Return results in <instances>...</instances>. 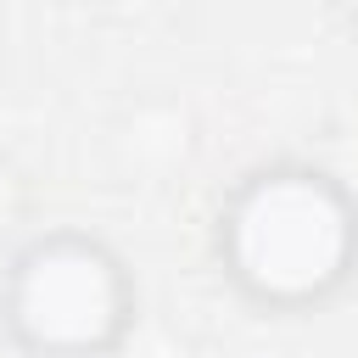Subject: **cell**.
<instances>
[{
    "label": "cell",
    "mask_w": 358,
    "mask_h": 358,
    "mask_svg": "<svg viewBox=\"0 0 358 358\" xmlns=\"http://www.w3.org/2000/svg\"><path fill=\"white\" fill-rule=\"evenodd\" d=\"M213 263L252 313H319L358 280V190L308 157L257 162L213 213Z\"/></svg>",
    "instance_id": "6da1fadb"
},
{
    "label": "cell",
    "mask_w": 358,
    "mask_h": 358,
    "mask_svg": "<svg viewBox=\"0 0 358 358\" xmlns=\"http://www.w3.org/2000/svg\"><path fill=\"white\" fill-rule=\"evenodd\" d=\"M134 319L129 257L84 224L34 229L0 268V330L22 358H117Z\"/></svg>",
    "instance_id": "7a4b0ae2"
},
{
    "label": "cell",
    "mask_w": 358,
    "mask_h": 358,
    "mask_svg": "<svg viewBox=\"0 0 358 358\" xmlns=\"http://www.w3.org/2000/svg\"><path fill=\"white\" fill-rule=\"evenodd\" d=\"M112 145H117L129 173H168V168H179L190 157V117H185L179 101H162V95L134 101L117 117Z\"/></svg>",
    "instance_id": "3957f363"
}]
</instances>
